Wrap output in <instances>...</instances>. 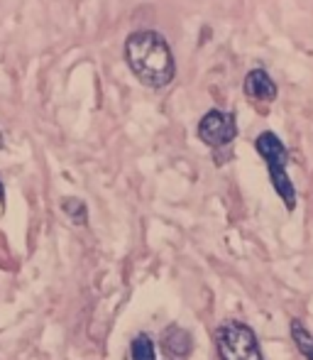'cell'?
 Instances as JSON below:
<instances>
[{"instance_id": "6da1fadb", "label": "cell", "mask_w": 313, "mask_h": 360, "mask_svg": "<svg viewBox=\"0 0 313 360\" xmlns=\"http://www.w3.org/2000/svg\"><path fill=\"white\" fill-rule=\"evenodd\" d=\"M125 62L130 72L149 89H164L176 76L171 47L156 30H138L125 39Z\"/></svg>"}, {"instance_id": "7a4b0ae2", "label": "cell", "mask_w": 313, "mask_h": 360, "mask_svg": "<svg viewBox=\"0 0 313 360\" xmlns=\"http://www.w3.org/2000/svg\"><path fill=\"white\" fill-rule=\"evenodd\" d=\"M255 150L257 155L265 160L267 172H269V181L274 186V191L279 194V199L284 201L286 211L296 209V189L294 181L286 174V162H289V152H286L284 143L277 133L272 130H262L255 138Z\"/></svg>"}, {"instance_id": "3957f363", "label": "cell", "mask_w": 313, "mask_h": 360, "mask_svg": "<svg viewBox=\"0 0 313 360\" xmlns=\"http://www.w3.org/2000/svg\"><path fill=\"white\" fill-rule=\"evenodd\" d=\"M213 338L220 360H265L255 331L242 321H225Z\"/></svg>"}, {"instance_id": "277c9868", "label": "cell", "mask_w": 313, "mask_h": 360, "mask_svg": "<svg viewBox=\"0 0 313 360\" xmlns=\"http://www.w3.org/2000/svg\"><path fill=\"white\" fill-rule=\"evenodd\" d=\"M196 135L204 145H208L211 150H223L230 143H235L237 138V118L235 113L223 108H211L204 113V118L199 120Z\"/></svg>"}, {"instance_id": "5b68a950", "label": "cell", "mask_w": 313, "mask_h": 360, "mask_svg": "<svg viewBox=\"0 0 313 360\" xmlns=\"http://www.w3.org/2000/svg\"><path fill=\"white\" fill-rule=\"evenodd\" d=\"M242 91H245L247 98L255 101V103H272V101H277V96H279V89H277L274 79L262 67H255L247 72Z\"/></svg>"}, {"instance_id": "8992f818", "label": "cell", "mask_w": 313, "mask_h": 360, "mask_svg": "<svg viewBox=\"0 0 313 360\" xmlns=\"http://www.w3.org/2000/svg\"><path fill=\"white\" fill-rule=\"evenodd\" d=\"M161 348L169 358H186L194 351V341H191V333L186 328L171 323L161 333Z\"/></svg>"}, {"instance_id": "52a82bcc", "label": "cell", "mask_w": 313, "mask_h": 360, "mask_svg": "<svg viewBox=\"0 0 313 360\" xmlns=\"http://www.w3.org/2000/svg\"><path fill=\"white\" fill-rule=\"evenodd\" d=\"M291 338H294L296 348L306 360H313V333L301 321H291Z\"/></svg>"}, {"instance_id": "ba28073f", "label": "cell", "mask_w": 313, "mask_h": 360, "mask_svg": "<svg viewBox=\"0 0 313 360\" xmlns=\"http://www.w3.org/2000/svg\"><path fill=\"white\" fill-rule=\"evenodd\" d=\"M130 360H156L154 341L149 333H138L130 343Z\"/></svg>"}, {"instance_id": "9c48e42d", "label": "cell", "mask_w": 313, "mask_h": 360, "mask_svg": "<svg viewBox=\"0 0 313 360\" xmlns=\"http://www.w3.org/2000/svg\"><path fill=\"white\" fill-rule=\"evenodd\" d=\"M62 211L72 218V223H76V226H86V223H88V206L81 199H76V196L62 199Z\"/></svg>"}, {"instance_id": "30bf717a", "label": "cell", "mask_w": 313, "mask_h": 360, "mask_svg": "<svg viewBox=\"0 0 313 360\" xmlns=\"http://www.w3.org/2000/svg\"><path fill=\"white\" fill-rule=\"evenodd\" d=\"M5 201V189H3V181H0V206H3Z\"/></svg>"}, {"instance_id": "8fae6325", "label": "cell", "mask_w": 313, "mask_h": 360, "mask_svg": "<svg viewBox=\"0 0 313 360\" xmlns=\"http://www.w3.org/2000/svg\"><path fill=\"white\" fill-rule=\"evenodd\" d=\"M3 145H5V140H3V133H0V150H3Z\"/></svg>"}]
</instances>
